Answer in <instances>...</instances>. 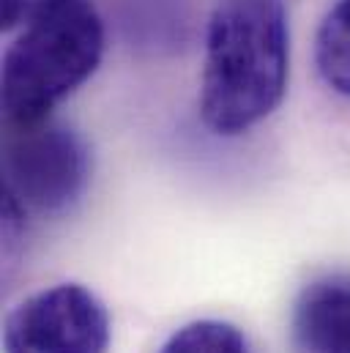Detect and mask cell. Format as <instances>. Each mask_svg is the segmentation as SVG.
Returning <instances> with one entry per match:
<instances>
[{
    "instance_id": "cell-1",
    "label": "cell",
    "mask_w": 350,
    "mask_h": 353,
    "mask_svg": "<svg viewBox=\"0 0 350 353\" xmlns=\"http://www.w3.org/2000/svg\"><path fill=\"white\" fill-rule=\"evenodd\" d=\"M290 80V19L282 0H227L205 25L200 121L219 137L262 123Z\"/></svg>"
},
{
    "instance_id": "cell-2",
    "label": "cell",
    "mask_w": 350,
    "mask_h": 353,
    "mask_svg": "<svg viewBox=\"0 0 350 353\" xmlns=\"http://www.w3.org/2000/svg\"><path fill=\"white\" fill-rule=\"evenodd\" d=\"M107 30L90 0H69L17 33L3 55L6 126H33L93 77Z\"/></svg>"
},
{
    "instance_id": "cell-3",
    "label": "cell",
    "mask_w": 350,
    "mask_h": 353,
    "mask_svg": "<svg viewBox=\"0 0 350 353\" xmlns=\"http://www.w3.org/2000/svg\"><path fill=\"white\" fill-rule=\"evenodd\" d=\"M90 151L85 140L55 118L8 126L3 148V194L25 214L61 216L85 194Z\"/></svg>"
},
{
    "instance_id": "cell-4",
    "label": "cell",
    "mask_w": 350,
    "mask_h": 353,
    "mask_svg": "<svg viewBox=\"0 0 350 353\" xmlns=\"http://www.w3.org/2000/svg\"><path fill=\"white\" fill-rule=\"evenodd\" d=\"M3 348L6 353H107V307L80 282L44 288L8 312Z\"/></svg>"
},
{
    "instance_id": "cell-5",
    "label": "cell",
    "mask_w": 350,
    "mask_h": 353,
    "mask_svg": "<svg viewBox=\"0 0 350 353\" xmlns=\"http://www.w3.org/2000/svg\"><path fill=\"white\" fill-rule=\"evenodd\" d=\"M290 334L298 353H350V276L307 282L293 304Z\"/></svg>"
},
{
    "instance_id": "cell-6",
    "label": "cell",
    "mask_w": 350,
    "mask_h": 353,
    "mask_svg": "<svg viewBox=\"0 0 350 353\" xmlns=\"http://www.w3.org/2000/svg\"><path fill=\"white\" fill-rule=\"evenodd\" d=\"M315 66L320 80L350 99V0H337L315 33Z\"/></svg>"
},
{
    "instance_id": "cell-7",
    "label": "cell",
    "mask_w": 350,
    "mask_h": 353,
    "mask_svg": "<svg viewBox=\"0 0 350 353\" xmlns=\"http://www.w3.org/2000/svg\"><path fill=\"white\" fill-rule=\"evenodd\" d=\"M159 353H252V348L238 326L205 318L173 332Z\"/></svg>"
},
{
    "instance_id": "cell-8",
    "label": "cell",
    "mask_w": 350,
    "mask_h": 353,
    "mask_svg": "<svg viewBox=\"0 0 350 353\" xmlns=\"http://www.w3.org/2000/svg\"><path fill=\"white\" fill-rule=\"evenodd\" d=\"M69 0H0V17H3V30L6 33H19L39 17L55 11Z\"/></svg>"
}]
</instances>
